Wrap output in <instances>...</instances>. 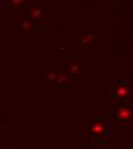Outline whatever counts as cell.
Returning a JSON list of instances; mask_svg holds the SVG:
<instances>
[{"instance_id": "6da1fadb", "label": "cell", "mask_w": 133, "mask_h": 149, "mask_svg": "<svg viewBox=\"0 0 133 149\" xmlns=\"http://www.w3.org/2000/svg\"><path fill=\"white\" fill-rule=\"evenodd\" d=\"M117 117L120 120H127L132 117V111L127 107H119L117 110Z\"/></svg>"}, {"instance_id": "7a4b0ae2", "label": "cell", "mask_w": 133, "mask_h": 149, "mask_svg": "<svg viewBox=\"0 0 133 149\" xmlns=\"http://www.w3.org/2000/svg\"><path fill=\"white\" fill-rule=\"evenodd\" d=\"M129 95V88L125 85H119L116 90V96L118 99H125Z\"/></svg>"}, {"instance_id": "3957f363", "label": "cell", "mask_w": 133, "mask_h": 149, "mask_svg": "<svg viewBox=\"0 0 133 149\" xmlns=\"http://www.w3.org/2000/svg\"><path fill=\"white\" fill-rule=\"evenodd\" d=\"M33 29V22L32 21H30V19H22V22H21V30L22 31H24V32H29L30 30H32Z\"/></svg>"}, {"instance_id": "277c9868", "label": "cell", "mask_w": 133, "mask_h": 149, "mask_svg": "<svg viewBox=\"0 0 133 149\" xmlns=\"http://www.w3.org/2000/svg\"><path fill=\"white\" fill-rule=\"evenodd\" d=\"M29 16L30 17H33V19H40L42 17V10L38 8V7H32L29 9Z\"/></svg>"}, {"instance_id": "5b68a950", "label": "cell", "mask_w": 133, "mask_h": 149, "mask_svg": "<svg viewBox=\"0 0 133 149\" xmlns=\"http://www.w3.org/2000/svg\"><path fill=\"white\" fill-rule=\"evenodd\" d=\"M92 132L96 135H101L104 132V125L102 123H100V122H96L92 126Z\"/></svg>"}, {"instance_id": "8992f818", "label": "cell", "mask_w": 133, "mask_h": 149, "mask_svg": "<svg viewBox=\"0 0 133 149\" xmlns=\"http://www.w3.org/2000/svg\"><path fill=\"white\" fill-rule=\"evenodd\" d=\"M95 39V36L94 35H87V36H85V37L81 39V44L83 45H86V44H91V42H93Z\"/></svg>"}, {"instance_id": "52a82bcc", "label": "cell", "mask_w": 133, "mask_h": 149, "mask_svg": "<svg viewBox=\"0 0 133 149\" xmlns=\"http://www.w3.org/2000/svg\"><path fill=\"white\" fill-rule=\"evenodd\" d=\"M70 80V78H69V76H67L65 74H60V76L57 77V81L60 83V84H63V83H67V81H69Z\"/></svg>"}, {"instance_id": "ba28073f", "label": "cell", "mask_w": 133, "mask_h": 149, "mask_svg": "<svg viewBox=\"0 0 133 149\" xmlns=\"http://www.w3.org/2000/svg\"><path fill=\"white\" fill-rule=\"evenodd\" d=\"M79 69H80V67H79L78 64H72V65L70 67V72H71V74H78V72L80 71Z\"/></svg>"}, {"instance_id": "9c48e42d", "label": "cell", "mask_w": 133, "mask_h": 149, "mask_svg": "<svg viewBox=\"0 0 133 149\" xmlns=\"http://www.w3.org/2000/svg\"><path fill=\"white\" fill-rule=\"evenodd\" d=\"M47 80H51V81H54V80H57V74L55 72H51L46 76Z\"/></svg>"}, {"instance_id": "30bf717a", "label": "cell", "mask_w": 133, "mask_h": 149, "mask_svg": "<svg viewBox=\"0 0 133 149\" xmlns=\"http://www.w3.org/2000/svg\"><path fill=\"white\" fill-rule=\"evenodd\" d=\"M10 3H12V6H14V7H19L22 3H24V1H22V0H12Z\"/></svg>"}]
</instances>
